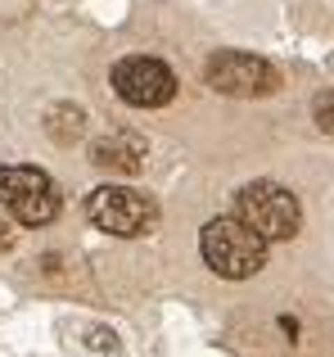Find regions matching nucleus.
<instances>
[{
  "label": "nucleus",
  "mask_w": 334,
  "mask_h": 357,
  "mask_svg": "<svg viewBox=\"0 0 334 357\" xmlns=\"http://www.w3.org/2000/svg\"><path fill=\"white\" fill-rule=\"evenodd\" d=\"M0 204L23 227H50L59 218V185L41 167H0Z\"/></svg>",
  "instance_id": "20e7f679"
},
{
  "label": "nucleus",
  "mask_w": 334,
  "mask_h": 357,
  "mask_svg": "<svg viewBox=\"0 0 334 357\" xmlns=\"http://www.w3.org/2000/svg\"><path fill=\"white\" fill-rule=\"evenodd\" d=\"M312 114H317V127L326 131V136H334V91H326V96L312 100Z\"/></svg>",
  "instance_id": "1a4fd4ad"
},
{
  "label": "nucleus",
  "mask_w": 334,
  "mask_h": 357,
  "mask_svg": "<svg viewBox=\"0 0 334 357\" xmlns=\"http://www.w3.org/2000/svg\"><path fill=\"white\" fill-rule=\"evenodd\" d=\"M45 136L54 140V145H72V140L86 136V109L81 105H54L50 114H45Z\"/></svg>",
  "instance_id": "6e6552de"
},
{
  "label": "nucleus",
  "mask_w": 334,
  "mask_h": 357,
  "mask_svg": "<svg viewBox=\"0 0 334 357\" xmlns=\"http://www.w3.org/2000/svg\"><path fill=\"white\" fill-rule=\"evenodd\" d=\"M86 344H90L95 353H118V335H113V331H104V326H90Z\"/></svg>",
  "instance_id": "9d476101"
},
{
  "label": "nucleus",
  "mask_w": 334,
  "mask_h": 357,
  "mask_svg": "<svg viewBox=\"0 0 334 357\" xmlns=\"http://www.w3.org/2000/svg\"><path fill=\"white\" fill-rule=\"evenodd\" d=\"M86 218L104 236L136 240L159 227V204L145 190H136V185H100V190L86 195Z\"/></svg>",
  "instance_id": "f03ea898"
},
{
  "label": "nucleus",
  "mask_w": 334,
  "mask_h": 357,
  "mask_svg": "<svg viewBox=\"0 0 334 357\" xmlns=\"http://www.w3.org/2000/svg\"><path fill=\"white\" fill-rule=\"evenodd\" d=\"M9 249H14V227L0 222V253H9Z\"/></svg>",
  "instance_id": "9b49d317"
},
{
  "label": "nucleus",
  "mask_w": 334,
  "mask_h": 357,
  "mask_svg": "<svg viewBox=\"0 0 334 357\" xmlns=\"http://www.w3.org/2000/svg\"><path fill=\"white\" fill-rule=\"evenodd\" d=\"M267 249H271V244L257 236L253 227H244L235 213H230V218H212L208 227L199 231V253L221 280L257 276V271L267 267Z\"/></svg>",
  "instance_id": "f257e3e1"
},
{
  "label": "nucleus",
  "mask_w": 334,
  "mask_h": 357,
  "mask_svg": "<svg viewBox=\"0 0 334 357\" xmlns=\"http://www.w3.org/2000/svg\"><path fill=\"white\" fill-rule=\"evenodd\" d=\"M90 163L104 167V172H118V176H136L145 167V140L136 131H113V136L90 145Z\"/></svg>",
  "instance_id": "0eeeda50"
},
{
  "label": "nucleus",
  "mask_w": 334,
  "mask_h": 357,
  "mask_svg": "<svg viewBox=\"0 0 334 357\" xmlns=\"http://www.w3.org/2000/svg\"><path fill=\"white\" fill-rule=\"evenodd\" d=\"M235 218L244 222V227H253L267 244L294 240V236H299V227H303L299 199H294L285 185H276V181H253V185H244V190L235 195Z\"/></svg>",
  "instance_id": "7ed1b4c3"
},
{
  "label": "nucleus",
  "mask_w": 334,
  "mask_h": 357,
  "mask_svg": "<svg viewBox=\"0 0 334 357\" xmlns=\"http://www.w3.org/2000/svg\"><path fill=\"white\" fill-rule=\"evenodd\" d=\"M208 86L217 96H235V100H262L271 91H280V68L257 54H244V50H221L208 59Z\"/></svg>",
  "instance_id": "39448f33"
},
{
  "label": "nucleus",
  "mask_w": 334,
  "mask_h": 357,
  "mask_svg": "<svg viewBox=\"0 0 334 357\" xmlns=\"http://www.w3.org/2000/svg\"><path fill=\"white\" fill-rule=\"evenodd\" d=\"M113 91L122 105L132 109H163L172 105L176 96V77L163 59H150V54H132L113 68Z\"/></svg>",
  "instance_id": "423d86ee"
}]
</instances>
